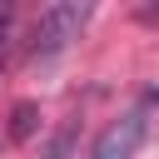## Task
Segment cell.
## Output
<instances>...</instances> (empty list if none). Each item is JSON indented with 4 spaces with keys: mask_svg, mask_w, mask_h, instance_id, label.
<instances>
[{
    "mask_svg": "<svg viewBox=\"0 0 159 159\" xmlns=\"http://www.w3.org/2000/svg\"><path fill=\"white\" fill-rule=\"evenodd\" d=\"M10 50H15V5H0V75L10 65Z\"/></svg>",
    "mask_w": 159,
    "mask_h": 159,
    "instance_id": "3957f363",
    "label": "cell"
},
{
    "mask_svg": "<svg viewBox=\"0 0 159 159\" xmlns=\"http://www.w3.org/2000/svg\"><path fill=\"white\" fill-rule=\"evenodd\" d=\"M30 119H35V109L20 104V109H15V134H30Z\"/></svg>",
    "mask_w": 159,
    "mask_h": 159,
    "instance_id": "277c9868",
    "label": "cell"
},
{
    "mask_svg": "<svg viewBox=\"0 0 159 159\" xmlns=\"http://www.w3.org/2000/svg\"><path fill=\"white\" fill-rule=\"evenodd\" d=\"M84 20H89V5H80V0L45 5V10H40V20H35V35H30V55H35V60H50V55H60L70 40H80Z\"/></svg>",
    "mask_w": 159,
    "mask_h": 159,
    "instance_id": "6da1fadb",
    "label": "cell"
},
{
    "mask_svg": "<svg viewBox=\"0 0 159 159\" xmlns=\"http://www.w3.org/2000/svg\"><path fill=\"white\" fill-rule=\"evenodd\" d=\"M144 129H149V119H144V109H129V114H119L99 139H94V149H89V159H134V149L144 144Z\"/></svg>",
    "mask_w": 159,
    "mask_h": 159,
    "instance_id": "7a4b0ae2",
    "label": "cell"
}]
</instances>
